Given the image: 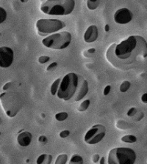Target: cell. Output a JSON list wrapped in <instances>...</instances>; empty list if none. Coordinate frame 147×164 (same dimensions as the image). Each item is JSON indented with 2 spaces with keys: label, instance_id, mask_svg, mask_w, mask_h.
I'll return each mask as SVG.
<instances>
[{
  "label": "cell",
  "instance_id": "33",
  "mask_svg": "<svg viewBox=\"0 0 147 164\" xmlns=\"http://www.w3.org/2000/svg\"><path fill=\"white\" fill-rule=\"evenodd\" d=\"M11 82H10V83L6 84H5V86L3 87V89H4V90H6V89H8V88L10 87V86H11Z\"/></svg>",
  "mask_w": 147,
  "mask_h": 164
},
{
  "label": "cell",
  "instance_id": "5",
  "mask_svg": "<svg viewBox=\"0 0 147 164\" xmlns=\"http://www.w3.org/2000/svg\"><path fill=\"white\" fill-rule=\"evenodd\" d=\"M136 160L135 151L130 148L117 147L108 154V164H134Z\"/></svg>",
  "mask_w": 147,
  "mask_h": 164
},
{
  "label": "cell",
  "instance_id": "12",
  "mask_svg": "<svg viewBox=\"0 0 147 164\" xmlns=\"http://www.w3.org/2000/svg\"><path fill=\"white\" fill-rule=\"evenodd\" d=\"M32 135L28 131H24L21 133L17 137V141L20 146L21 147H27L30 144L31 141H32Z\"/></svg>",
  "mask_w": 147,
  "mask_h": 164
},
{
  "label": "cell",
  "instance_id": "25",
  "mask_svg": "<svg viewBox=\"0 0 147 164\" xmlns=\"http://www.w3.org/2000/svg\"><path fill=\"white\" fill-rule=\"evenodd\" d=\"M137 112H138V110H137L136 108H131L127 112V116L132 117H134L136 114Z\"/></svg>",
  "mask_w": 147,
  "mask_h": 164
},
{
  "label": "cell",
  "instance_id": "7",
  "mask_svg": "<svg viewBox=\"0 0 147 164\" xmlns=\"http://www.w3.org/2000/svg\"><path fill=\"white\" fill-rule=\"evenodd\" d=\"M65 27V22L58 19H40L36 23L37 29L41 36L53 33Z\"/></svg>",
  "mask_w": 147,
  "mask_h": 164
},
{
  "label": "cell",
  "instance_id": "4",
  "mask_svg": "<svg viewBox=\"0 0 147 164\" xmlns=\"http://www.w3.org/2000/svg\"><path fill=\"white\" fill-rule=\"evenodd\" d=\"M0 101L5 113L10 117H15L22 107V98L16 92H8L1 94Z\"/></svg>",
  "mask_w": 147,
  "mask_h": 164
},
{
  "label": "cell",
  "instance_id": "13",
  "mask_svg": "<svg viewBox=\"0 0 147 164\" xmlns=\"http://www.w3.org/2000/svg\"><path fill=\"white\" fill-rule=\"evenodd\" d=\"M68 164H83V159L78 155H75L71 157Z\"/></svg>",
  "mask_w": 147,
  "mask_h": 164
},
{
  "label": "cell",
  "instance_id": "37",
  "mask_svg": "<svg viewBox=\"0 0 147 164\" xmlns=\"http://www.w3.org/2000/svg\"><path fill=\"white\" fill-rule=\"evenodd\" d=\"M1 134H2V133H1V132H0V135H1Z\"/></svg>",
  "mask_w": 147,
  "mask_h": 164
},
{
  "label": "cell",
  "instance_id": "9",
  "mask_svg": "<svg viewBox=\"0 0 147 164\" xmlns=\"http://www.w3.org/2000/svg\"><path fill=\"white\" fill-rule=\"evenodd\" d=\"M14 53L11 48L2 46L0 48V67L6 68L11 66L13 62Z\"/></svg>",
  "mask_w": 147,
  "mask_h": 164
},
{
  "label": "cell",
  "instance_id": "28",
  "mask_svg": "<svg viewBox=\"0 0 147 164\" xmlns=\"http://www.w3.org/2000/svg\"><path fill=\"white\" fill-rule=\"evenodd\" d=\"M92 161H93V162L95 163H96L97 162H99V155H98V154H95V155H93Z\"/></svg>",
  "mask_w": 147,
  "mask_h": 164
},
{
  "label": "cell",
  "instance_id": "35",
  "mask_svg": "<svg viewBox=\"0 0 147 164\" xmlns=\"http://www.w3.org/2000/svg\"><path fill=\"white\" fill-rule=\"evenodd\" d=\"M105 31H106V32H108V31H109L110 27H109V25H108V24H107V25H105Z\"/></svg>",
  "mask_w": 147,
  "mask_h": 164
},
{
  "label": "cell",
  "instance_id": "19",
  "mask_svg": "<svg viewBox=\"0 0 147 164\" xmlns=\"http://www.w3.org/2000/svg\"><path fill=\"white\" fill-rule=\"evenodd\" d=\"M131 86V84L129 81H124L123 83L121 84V86H120V91L121 92H126L128 89H129Z\"/></svg>",
  "mask_w": 147,
  "mask_h": 164
},
{
  "label": "cell",
  "instance_id": "17",
  "mask_svg": "<svg viewBox=\"0 0 147 164\" xmlns=\"http://www.w3.org/2000/svg\"><path fill=\"white\" fill-rule=\"evenodd\" d=\"M90 104H91V101H90L89 100H84L83 102L80 104V105L78 107V108H77L78 111L82 112H84V111L87 110L88 107H89Z\"/></svg>",
  "mask_w": 147,
  "mask_h": 164
},
{
  "label": "cell",
  "instance_id": "22",
  "mask_svg": "<svg viewBox=\"0 0 147 164\" xmlns=\"http://www.w3.org/2000/svg\"><path fill=\"white\" fill-rule=\"evenodd\" d=\"M128 123L127 122H124L123 120H120L117 122L116 124V127L119 129H122V130H125L128 128Z\"/></svg>",
  "mask_w": 147,
  "mask_h": 164
},
{
  "label": "cell",
  "instance_id": "31",
  "mask_svg": "<svg viewBox=\"0 0 147 164\" xmlns=\"http://www.w3.org/2000/svg\"><path fill=\"white\" fill-rule=\"evenodd\" d=\"M146 93H144L143 95H142L141 97V100H142V102L144 103H147V100H146Z\"/></svg>",
  "mask_w": 147,
  "mask_h": 164
},
{
  "label": "cell",
  "instance_id": "21",
  "mask_svg": "<svg viewBox=\"0 0 147 164\" xmlns=\"http://www.w3.org/2000/svg\"><path fill=\"white\" fill-rule=\"evenodd\" d=\"M7 18V12L4 8L0 7V24L3 23Z\"/></svg>",
  "mask_w": 147,
  "mask_h": 164
},
{
  "label": "cell",
  "instance_id": "2",
  "mask_svg": "<svg viewBox=\"0 0 147 164\" xmlns=\"http://www.w3.org/2000/svg\"><path fill=\"white\" fill-rule=\"evenodd\" d=\"M88 92V84L82 76L70 73L63 78L57 95L60 99L67 101L74 98L75 101L82 100Z\"/></svg>",
  "mask_w": 147,
  "mask_h": 164
},
{
  "label": "cell",
  "instance_id": "20",
  "mask_svg": "<svg viewBox=\"0 0 147 164\" xmlns=\"http://www.w3.org/2000/svg\"><path fill=\"white\" fill-rule=\"evenodd\" d=\"M68 113H66V112H60V113H58L55 115V119L58 121L61 122V121L65 120L68 118Z\"/></svg>",
  "mask_w": 147,
  "mask_h": 164
},
{
  "label": "cell",
  "instance_id": "14",
  "mask_svg": "<svg viewBox=\"0 0 147 164\" xmlns=\"http://www.w3.org/2000/svg\"><path fill=\"white\" fill-rule=\"evenodd\" d=\"M121 141L126 143H135L137 142V138L133 135H127L121 138Z\"/></svg>",
  "mask_w": 147,
  "mask_h": 164
},
{
  "label": "cell",
  "instance_id": "32",
  "mask_svg": "<svg viewBox=\"0 0 147 164\" xmlns=\"http://www.w3.org/2000/svg\"><path fill=\"white\" fill-rule=\"evenodd\" d=\"M47 157H48V158H46L47 159L46 164H50L51 162H52V156L50 155H47Z\"/></svg>",
  "mask_w": 147,
  "mask_h": 164
},
{
  "label": "cell",
  "instance_id": "27",
  "mask_svg": "<svg viewBox=\"0 0 147 164\" xmlns=\"http://www.w3.org/2000/svg\"><path fill=\"white\" fill-rule=\"evenodd\" d=\"M38 141H39L41 143L46 144L47 142V139L45 135H41L39 138H38Z\"/></svg>",
  "mask_w": 147,
  "mask_h": 164
},
{
  "label": "cell",
  "instance_id": "23",
  "mask_svg": "<svg viewBox=\"0 0 147 164\" xmlns=\"http://www.w3.org/2000/svg\"><path fill=\"white\" fill-rule=\"evenodd\" d=\"M50 59V57L48 56H41L38 58V62L41 64H45L48 62Z\"/></svg>",
  "mask_w": 147,
  "mask_h": 164
},
{
  "label": "cell",
  "instance_id": "34",
  "mask_svg": "<svg viewBox=\"0 0 147 164\" xmlns=\"http://www.w3.org/2000/svg\"><path fill=\"white\" fill-rule=\"evenodd\" d=\"M95 51H96L95 48H91V49L88 50V53H91H91H94V52H95Z\"/></svg>",
  "mask_w": 147,
  "mask_h": 164
},
{
  "label": "cell",
  "instance_id": "1",
  "mask_svg": "<svg viewBox=\"0 0 147 164\" xmlns=\"http://www.w3.org/2000/svg\"><path fill=\"white\" fill-rule=\"evenodd\" d=\"M146 40L139 35H132L119 44H113L107 51L108 61L118 69L135 68L146 59Z\"/></svg>",
  "mask_w": 147,
  "mask_h": 164
},
{
  "label": "cell",
  "instance_id": "6",
  "mask_svg": "<svg viewBox=\"0 0 147 164\" xmlns=\"http://www.w3.org/2000/svg\"><path fill=\"white\" fill-rule=\"evenodd\" d=\"M71 35L68 32H62L44 38L42 43L46 47L52 49H64L70 45Z\"/></svg>",
  "mask_w": 147,
  "mask_h": 164
},
{
  "label": "cell",
  "instance_id": "29",
  "mask_svg": "<svg viewBox=\"0 0 147 164\" xmlns=\"http://www.w3.org/2000/svg\"><path fill=\"white\" fill-rule=\"evenodd\" d=\"M57 65H58V64H57V62H53V63L51 64L50 65H49L48 68H47L46 70H48V71L52 70H53L54 68H56Z\"/></svg>",
  "mask_w": 147,
  "mask_h": 164
},
{
  "label": "cell",
  "instance_id": "3",
  "mask_svg": "<svg viewBox=\"0 0 147 164\" xmlns=\"http://www.w3.org/2000/svg\"><path fill=\"white\" fill-rule=\"evenodd\" d=\"M75 7L74 0H48L43 2L41 10L52 15H66L71 13Z\"/></svg>",
  "mask_w": 147,
  "mask_h": 164
},
{
  "label": "cell",
  "instance_id": "36",
  "mask_svg": "<svg viewBox=\"0 0 147 164\" xmlns=\"http://www.w3.org/2000/svg\"><path fill=\"white\" fill-rule=\"evenodd\" d=\"M100 164H105V158H101V161H100Z\"/></svg>",
  "mask_w": 147,
  "mask_h": 164
},
{
  "label": "cell",
  "instance_id": "11",
  "mask_svg": "<svg viewBox=\"0 0 147 164\" xmlns=\"http://www.w3.org/2000/svg\"><path fill=\"white\" fill-rule=\"evenodd\" d=\"M98 38V28L96 26H90L87 29L85 35H84V40L86 43H93L96 41Z\"/></svg>",
  "mask_w": 147,
  "mask_h": 164
},
{
  "label": "cell",
  "instance_id": "16",
  "mask_svg": "<svg viewBox=\"0 0 147 164\" xmlns=\"http://www.w3.org/2000/svg\"><path fill=\"white\" fill-rule=\"evenodd\" d=\"M67 160H68V155L65 154H62L57 158L55 164H66Z\"/></svg>",
  "mask_w": 147,
  "mask_h": 164
},
{
  "label": "cell",
  "instance_id": "18",
  "mask_svg": "<svg viewBox=\"0 0 147 164\" xmlns=\"http://www.w3.org/2000/svg\"><path fill=\"white\" fill-rule=\"evenodd\" d=\"M100 2L99 1H91V0H88L87 1V6H88V9L89 10H95L96 8H98Z\"/></svg>",
  "mask_w": 147,
  "mask_h": 164
},
{
  "label": "cell",
  "instance_id": "8",
  "mask_svg": "<svg viewBox=\"0 0 147 164\" xmlns=\"http://www.w3.org/2000/svg\"><path fill=\"white\" fill-rule=\"evenodd\" d=\"M106 128L102 125H94L85 135L84 140L88 144H96L105 137Z\"/></svg>",
  "mask_w": 147,
  "mask_h": 164
},
{
  "label": "cell",
  "instance_id": "15",
  "mask_svg": "<svg viewBox=\"0 0 147 164\" xmlns=\"http://www.w3.org/2000/svg\"><path fill=\"white\" fill-rule=\"evenodd\" d=\"M61 79L60 78H58L56 81H55L53 84H52V87H51V94L52 95H55L57 94V92H58V86L60 84V82Z\"/></svg>",
  "mask_w": 147,
  "mask_h": 164
},
{
  "label": "cell",
  "instance_id": "26",
  "mask_svg": "<svg viewBox=\"0 0 147 164\" xmlns=\"http://www.w3.org/2000/svg\"><path fill=\"white\" fill-rule=\"evenodd\" d=\"M70 135V132L68 131H63L60 133V138H66Z\"/></svg>",
  "mask_w": 147,
  "mask_h": 164
},
{
  "label": "cell",
  "instance_id": "10",
  "mask_svg": "<svg viewBox=\"0 0 147 164\" xmlns=\"http://www.w3.org/2000/svg\"><path fill=\"white\" fill-rule=\"evenodd\" d=\"M132 12L127 8H121L118 10L114 15V20L117 24H127L132 19Z\"/></svg>",
  "mask_w": 147,
  "mask_h": 164
},
{
  "label": "cell",
  "instance_id": "24",
  "mask_svg": "<svg viewBox=\"0 0 147 164\" xmlns=\"http://www.w3.org/2000/svg\"><path fill=\"white\" fill-rule=\"evenodd\" d=\"M46 157H47V155H46V154H43V155H40V156L38 158V159H37V161H36L37 164H42L43 163L46 161Z\"/></svg>",
  "mask_w": 147,
  "mask_h": 164
},
{
  "label": "cell",
  "instance_id": "30",
  "mask_svg": "<svg viewBox=\"0 0 147 164\" xmlns=\"http://www.w3.org/2000/svg\"><path fill=\"white\" fill-rule=\"evenodd\" d=\"M110 88H111V87L110 86V85H108V86H107L105 88V89H104V95H108V94H109V92H110Z\"/></svg>",
  "mask_w": 147,
  "mask_h": 164
},
{
  "label": "cell",
  "instance_id": "38",
  "mask_svg": "<svg viewBox=\"0 0 147 164\" xmlns=\"http://www.w3.org/2000/svg\"><path fill=\"white\" fill-rule=\"evenodd\" d=\"M0 121H1V119H0Z\"/></svg>",
  "mask_w": 147,
  "mask_h": 164
}]
</instances>
